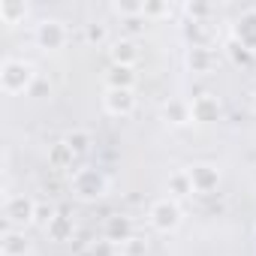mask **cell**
<instances>
[{
    "instance_id": "2e32d148",
    "label": "cell",
    "mask_w": 256,
    "mask_h": 256,
    "mask_svg": "<svg viewBox=\"0 0 256 256\" xmlns=\"http://www.w3.org/2000/svg\"><path fill=\"white\" fill-rule=\"evenodd\" d=\"M106 84L114 88V90H133V84H136V72H133V66H108V72H106Z\"/></svg>"
},
{
    "instance_id": "ac0fdd59",
    "label": "cell",
    "mask_w": 256,
    "mask_h": 256,
    "mask_svg": "<svg viewBox=\"0 0 256 256\" xmlns=\"http://www.w3.org/2000/svg\"><path fill=\"white\" fill-rule=\"evenodd\" d=\"M76 160H78V157L70 151V145H66L64 139H60L58 145H52V151H48V166H52V169H72Z\"/></svg>"
},
{
    "instance_id": "ffe728a7",
    "label": "cell",
    "mask_w": 256,
    "mask_h": 256,
    "mask_svg": "<svg viewBox=\"0 0 256 256\" xmlns=\"http://www.w3.org/2000/svg\"><path fill=\"white\" fill-rule=\"evenodd\" d=\"M28 16V4H16V0H0V18L4 24H18Z\"/></svg>"
},
{
    "instance_id": "9c48e42d",
    "label": "cell",
    "mask_w": 256,
    "mask_h": 256,
    "mask_svg": "<svg viewBox=\"0 0 256 256\" xmlns=\"http://www.w3.org/2000/svg\"><path fill=\"white\" fill-rule=\"evenodd\" d=\"M133 235H136V229H133V220H130V217H124V214L106 217V223H102V238L112 241L114 247H118V244H126Z\"/></svg>"
},
{
    "instance_id": "d6986e66",
    "label": "cell",
    "mask_w": 256,
    "mask_h": 256,
    "mask_svg": "<svg viewBox=\"0 0 256 256\" xmlns=\"http://www.w3.org/2000/svg\"><path fill=\"white\" fill-rule=\"evenodd\" d=\"M64 142L70 145V151H72L76 157H84V154L90 151V145H94V136H90L88 130H70V133L64 136Z\"/></svg>"
},
{
    "instance_id": "52a82bcc",
    "label": "cell",
    "mask_w": 256,
    "mask_h": 256,
    "mask_svg": "<svg viewBox=\"0 0 256 256\" xmlns=\"http://www.w3.org/2000/svg\"><path fill=\"white\" fill-rule=\"evenodd\" d=\"M187 172H190V181H193V193L208 196V193H214L220 187V169L211 166V163H196Z\"/></svg>"
},
{
    "instance_id": "9a60e30c",
    "label": "cell",
    "mask_w": 256,
    "mask_h": 256,
    "mask_svg": "<svg viewBox=\"0 0 256 256\" xmlns=\"http://www.w3.org/2000/svg\"><path fill=\"white\" fill-rule=\"evenodd\" d=\"M72 232H76L72 217H70L64 208H58V214H54V217H52V223L46 226L48 241H70V238H72Z\"/></svg>"
},
{
    "instance_id": "4316f807",
    "label": "cell",
    "mask_w": 256,
    "mask_h": 256,
    "mask_svg": "<svg viewBox=\"0 0 256 256\" xmlns=\"http://www.w3.org/2000/svg\"><path fill=\"white\" fill-rule=\"evenodd\" d=\"M90 256H114V244L112 241H106V238H100V241H94L90 244V250H88Z\"/></svg>"
},
{
    "instance_id": "3957f363",
    "label": "cell",
    "mask_w": 256,
    "mask_h": 256,
    "mask_svg": "<svg viewBox=\"0 0 256 256\" xmlns=\"http://www.w3.org/2000/svg\"><path fill=\"white\" fill-rule=\"evenodd\" d=\"M181 220H184L181 202H178V199H172V196L157 199V202L151 205V211H148V223H151L157 232H163V235L175 232V229L181 226Z\"/></svg>"
},
{
    "instance_id": "277c9868",
    "label": "cell",
    "mask_w": 256,
    "mask_h": 256,
    "mask_svg": "<svg viewBox=\"0 0 256 256\" xmlns=\"http://www.w3.org/2000/svg\"><path fill=\"white\" fill-rule=\"evenodd\" d=\"M34 40H36V46H40L42 52H58V48L66 46V28H64V22H58V18H42V22L34 28Z\"/></svg>"
},
{
    "instance_id": "7402d4cb",
    "label": "cell",
    "mask_w": 256,
    "mask_h": 256,
    "mask_svg": "<svg viewBox=\"0 0 256 256\" xmlns=\"http://www.w3.org/2000/svg\"><path fill=\"white\" fill-rule=\"evenodd\" d=\"M54 214H58V208H54L52 202H36V208H34V223L46 229V226L52 223V217H54Z\"/></svg>"
},
{
    "instance_id": "44dd1931",
    "label": "cell",
    "mask_w": 256,
    "mask_h": 256,
    "mask_svg": "<svg viewBox=\"0 0 256 256\" xmlns=\"http://www.w3.org/2000/svg\"><path fill=\"white\" fill-rule=\"evenodd\" d=\"M84 40H88L90 46H102V42L108 40V30H106V24H100V22H90V24H84Z\"/></svg>"
},
{
    "instance_id": "ba28073f",
    "label": "cell",
    "mask_w": 256,
    "mask_h": 256,
    "mask_svg": "<svg viewBox=\"0 0 256 256\" xmlns=\"http://www.w3.org/2000/svg\"><path fill=\"white\" fill-rule=\"evenodd\" d=\"M232 40L241 42L250 54H256V10H247L232 24Z\"/></svg>"
},
{
    "instance_id": "7c38bea8",
    "label": "cell",
    "mask_w": 256,
    "mask_h": 256,
    "mask_svg": "<svg viewBox=\"0 0 256 256\" xmlns=\"http://www.w3.org/2000/svg\"><path fill=\"white\" fill-rule=\"evenodd\" d=\"M108 58H112V66H133V64L139 60V46H136V40H130V36L114 40L112 48H108Z\"/></svg>"
},
{
    "instance_id": "484cf974",
    "label": "cell",
    "mask_w": 256,
    "mask_h": 256,
    "mask_svg": "<svg viewBox=\"0 0 256 256\" xmlns=\"http://www.w3.org/2000/svg\"><path fill=\"white\" fill-rule=\"evenodd\" d=\"M112 10L120 18H126V22H130V18H142V4H114Z\"/></svg>"
},
{
    "instance_id": "4fadbf2b",
    "label": "cell",
    "mask_w": 256,
    "mask_h": 256,
    "mask_svg": "<svg viewBox=\"0 0 256 256\" xmlns=\"http://www.w3.org/2000/svg\"><path fill=\"white\" fill-rule=\"evenodd\" d=\"M30 253V241L22 229H6L0 238V256H28Z\"/></svg>"
},
{
    "instance_id": "5bb4252c",
    "label": "cell",
    "mask_w": 256,
    "mask_h": 256,
    "mask_svg": "<svg viewBox=\"0 0 256 256\" xmlns=\"http://www.w3.org/2000/svg\"><path fill=\"white\" fill-rule=\"evenodd\" d=\"M163 120L169 126H187L193 124V114H190V100H169L163 106Z\"/></svg>"
},
{
    "instance_id": "e0dca14e",
    "label": "cell",
    "mask_w": 256,
    "mask_h": 256,
    "mask_svg": "<svg viewBox=\"0 0 256 256\" xmlns=\"http://www.w3.org/2000/svg\"><path fill=\"white\" fill-rule=\"evenodd\" d=\"M166 187H169V196H172V199H187V196L193 193V181H190V172H187V169H175V172L169 175Z\"/></svg>"
},
{
    "instance_id": "6da1fadb",
    "label": "cell",
    "mask_w": 256,
    "mask_h": 256,
    "mask_svg": "<svg viewBox=\"0 0 256 256\" xmlns=\"http://www.w3.org/2000/svg\"><path fill=\"white\" fill-rule=\"evenodd\" d=\"M36 84V72H34V64L28 60H18V58H10L0 66V88L4 94L16 96V94H30Z\"/></svg>"
},
{
    "instance_id": "603a6c76",
    "label": "cell",
    "mask_w": 256,
    "mask_h": 256,
    "mask_svg": "<svg viewBox=\"0 0 256 256\" xmlns=\"http://www.w3.org/2000/svg\"><path fill=\"white\" fill-rule=\"evenodd\" d=\"M145 250H148V241L142 235H133L126 244H120V253L124 256H145Z\"/></svg>"
},
{
    "instance_id": "8992f818",
    "label": "cell",
    "mask_w": 256,
    "mask_h": 256,
    "mask_svg": "<svg viewBox=\"0 0 256 256\" xmlns=\"http://www.w3.org/2000/svg\"><path fill=\"white\" fill-rule=\"evenodd\" d=\"M102 108L112 118H130L136 112V94L133 90H114V88H108L106 96H102Z\"/></svg>"
},
{
    "instance_id": "8fae6325",
    "label": "cell",
    "mask_w": 256,
    "mask_h": 256,
    "mask_svg": "<svg viewBox=\"0 0 256 256\" xmlns=\"http://www.w3.org/2000/svg\"><path fill=\"white\" fill-rule=\"evenodd\" d=\"M184 64H187L190 72H196V76H208V72H214V66H217V54L211 52V46H190Z\"/></svg>"
},
{
    "instance_id": "7a4b0ae2",
    "label": "cell",
    "mask_w": 256,
    "mask_h": 256,
    "mask_svg": "<svg viewBox=\"0 0 256 256\" xmlns=\"http://www.w3.org/2000/svg\"><path fill=\"white\" fill-rule=\"evenodd\" d=\"M70 190L82 202H96V199H102L108 193V178L94 166H78L72 172V178H70Z\"/></svg>"
},
{
    "instance_id": "d4e9b609",
    "label": "cell",
    "mask_w": 256,
    "mask_h": 256,
    "mask_svg": "<svg viewBox=\"0 0 256 256\" xmlns=\"http://www.w3.org/2000/svg\"><path fill=\"white\" fill-rule=\"evenodd\" d=\"M184 12L190 16V22H208V16H211L214 10H211L208 4H187Z\"/></svg>"
},
{
    "instance_id": "f1b7e54d",
    "label": "cell",
    "mask_w": 256,
    "mask_h": 256,
    "mask_svg": "<svg viewBox=\"0 0 256 256\" xmlns=\"http://www.w3.org/2000/svg\"><path fill=\"white\" fill-rule=\"evenodd\" d=\"M253 112H256V94H253Z\"/></svg>"
},
{
    "instance_id": "5b68a950",
    "label": "cell",
    "mask_w": 256,
    "mask_h": 256,
    "mask_svg": "<svg viewBox=\"0 0 256 256\" xmlns=\"http://www.w3.org/2000/svg\"><path fill=\"white\" fill-rule=\"evenodd\" d=\"M34 208H36V202L28 196H6L4 217L10 226H28V223H34Z\"/></svg>"
},
{
    "instance_id": "83f0119b",
    "label": "cell",
    "mask_w": 256,
    "mask_h": 256,
    "mask_svg": "<svg viewBox=\"0 0 256 256\" xmlns=\"http://www.w3.org/2000/svg\"><path fill=\"white\" fill-rule=\"evenodd\" d=\"M229 54H232V58H235L238 64H244V60L250 58V52H247V48H244L241 42H235V40H229Z\"/></svg>"
},
{
    "instance_id": "30bf717a",
    "label": "cell",
    "mask_w": 256,
    "mask_h": 256,
    "mask_svg": "<svg viewBox=\"0 0 256 256\" xmlns=\"http://www.w3.org/2000/svg\"><path fill=\"white\" fill-rule=\"evenodd\" d=\"M190 114L193 124H214L220 120V100L214 94H199L190 100Z\"/></svg>"
},
{
    "instance_id": "cb8c5ba5",
    "label": "cell",
    "mask_w": 256,
    "mask_h": 256,
    "mask_svg": "<svg viewBox=\"0 0 256 256\" xmlns=\"http://www.w3.org/2000/svg\"><path fill=\"white\" fill-rule=\"evenodd\" d=\"M163 16H172V6L169 4H142V18H163Z\"/></svg>"
}]
</instances>
